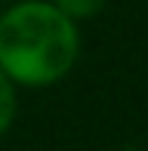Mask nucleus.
<instances>
[{"label":"nucleus","instance_id":"nucleus-1","mask_svg":"<svg viewBox=\"0 0 148 151\" xmlns=\"http://www.w3.org/2000/svg\"><path fill=\"white\" fill-rule=\"evenodd\" d=\"M77 31L56 3H19L0 19V71L16 83L46 86L71 71Z\"/></svg>","mask_w":148,"mask_h":151},{"label":"nucleus","instance_id":"nucleus-2","mask_svg":"<svg viewBox=\"0 0 148 151\" xmlns=\"http://www.w3.org/2000/svg\"><path fill=\"white\" fill-rule=\"evenodd\" d=\"M12 114H16V93H12V83L3 71H0V136L9 129Z\"/></svg>","mask_w":148,"mask_h":151},{"label":"nucleus","instance_id":"nucleus-3","mask_svg":"<svg viewBox=\"0 0 148 151\" xmlns=\"http://www.w3.org/2000/svg\"><path fill=\"white\" fill-rule=\"evenodd\" d=\"M105 3H108V0H56V6L68 19H90V16H96Z\"/></svg>","mask_w":148,"mask_h":151}]
</instances>
